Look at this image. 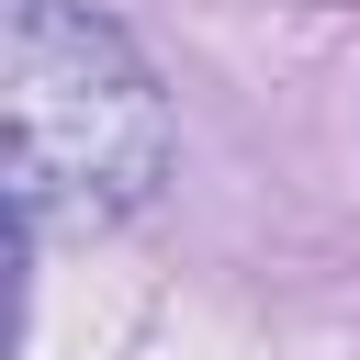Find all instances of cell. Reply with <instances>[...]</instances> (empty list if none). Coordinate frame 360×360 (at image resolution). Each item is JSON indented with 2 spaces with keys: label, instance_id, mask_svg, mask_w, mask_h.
<instances>
[{
  "label": "cell",
  "instance_id": "6da1fadb",
  "mask_svg": "<svg viewBox=\"0 0 360 360\" xmlns=\"http://www.w3.org/2000/svg\"><path fill=\"white\" fill-rule=\"evenodd\" d=\"M0 112H11V225L90 236L169 180V90L124 22L90 0H0Z\"/></svg>",
  "mask_w": 360,
  "mask_h": 360
}]
</instances>
